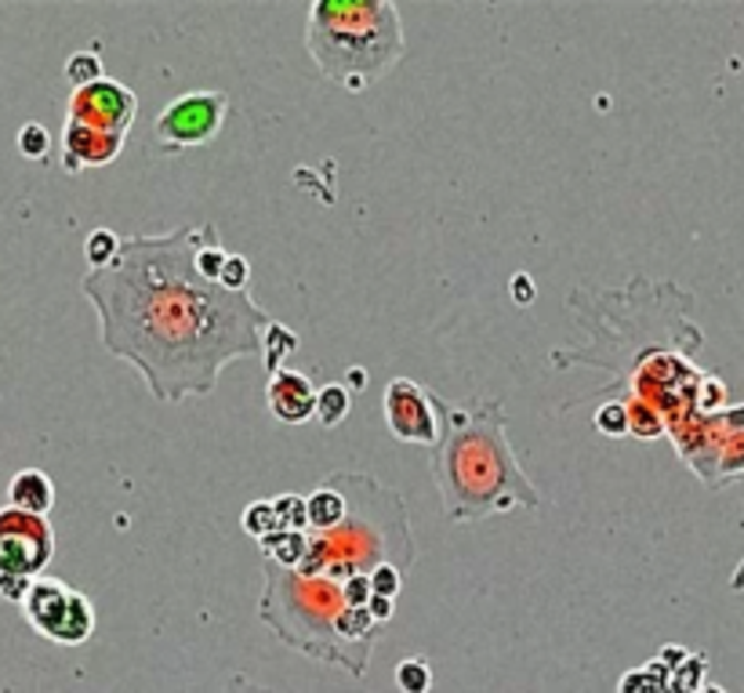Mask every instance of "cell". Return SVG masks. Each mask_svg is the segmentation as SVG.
Here are the masks:
<instances>
[{
	"label": "cell",
	"mask_w": 744,
	"mask_h": 693,
	"mask_svg": "<svg viewBox=\"0 0 744 693\" xmlns=\"http://www.w3.org/2000/svg\"><path fill=\"white\" fill-rule=\"evenodd\" d=\"M306 508H309V530H317V534L334 530L338 523H342V519L349 516L345 494L338 490V483H334L331 476L323 479L320 487L309 494V498H306Z\"/></svg>",
	"instance_id": "cell-14"
},
{
	"label": "cell",
	"mask_w": 744,
	"mask_h": 693,
	"mask_svg": "<svg viewBox=\"0 0 744 693\" xmlns=\"http://www.w3.org/2000/svg\"><path fill=\"white\" fill-rule=\"evenodd\" d=\"M508 283H513V298H516V302L527 306L530 298H534V280L527 277V272H516V277L508 280Z\"/></svg>",
	"instance_id": "cell-35"
},
{
	"label": "cell",
	"mask_w": 744,
	"mask_h": 693,
	"mask_svg": "<svg viewBox=\"0 0 744 693\" xmlns=\"http://www.w3.org/2000/svg\"><path fill=\"white\" fill-rule=\"evenodd\" d=\"M229 95L226 91H186L167 102L153 121V138L164 153H182L193 146H207L226 124Z\"/></svg>",
	"instance_id": "cell-7"
},
{
	"label": "cell",
	"mask_w": 744,
	"mask_h": 693,
	"mask_svg": "<svg viewBox=\"0 0 744 693\" xmlns=\"http://www.w3.org/2000/svg\"><path fill=\"white\" fill-rule=\"evenodd\" d=\"M218 693H280V690H272V686H262V683H255V679H247V675H232L226 686H221Z\"/></svg>",
	"instance_id": "cell-33"
},
{
	"label": "cell",
	"mask_w": 744,
	"mask_h": 693,
	"mask_svg": "<svg viewBox=\"0 0 744 693\" xmlns=\"http://www.w3.org/2000/svg\"><path fill=\"white\" fill-rule=\"evenodd\" d=\"M345 599H349L352 607H368L371 599H374L371 578H352V581H345Z\"/></svg>",
	"instance_id": "cell-32"
},
{
	"label": "cell",
	"mask_w": 744,
	"mask_h": 693,
	"mask_svg": "<svg viewBox=\"0 0 744 693\" xmlns=\"http://www.w3.org/2000/svg\"><path fill=\"white\" fill-rule=\"evenodd\" d=\"M33 588V578H16V573H0V599L4 603H25V596H30Z\"/></svg>",
	"instance_id": "cell-31"
},
{
	"label": "cell",
	"mask_w": 744,
	"mask_h": 693,
	"mask_svg": "<svg viewBox=\"0 0 744 693\" xmlns=\"http://www.w3.org/2000/svg\"><path fill=\"white\" fill-rule=\"evenodd\" d=\"M272 508H277L283 530H309L306 498H298V494H280V498H272Z\"/></svg>",
	"instance_id": "cell-26"
},
{
	"label": "cell",
	"mask_w": 744,
	"mask_h": 693,
	"mask_svg": "<svg viewBox=\"0 0 744 693\" xmlns=\"http://www.w3.org/2000/svg\"><path fill=\"white\" fill-rule=\"evenodd\" d=\"M266 588L258 599V621L309 661L342 669L352 679L368 675L371 650L382 624L368 607H352L345 585L331 578H306L298 570L262 563Z\"/></svg>",
	"instance_id": "cell-3"
},
{
	"label": "cell",
	"mask_w": 744,
	"mask_h": 693,
	"mask_svg": "<svg viewBox=\"0 0 744 693\" xmlns=\"http://www.w3.org/2000/svg\"><path fill=\"white\" fill-rule=\"evenodd\" d=\"M698 693H726V690H723V686H712V683H704V686H701Z\"/></svg>",
	"instance_id": "cell-37"
},
{
	"label": "cell",
	"mask_w": 744,
	"mask_h": 693,
	"mask_svg": "<svg viewBox=\"0 0 744 693\" xmlns=\"http://www.w3.org/2000/svg\"><path fill=\"white\" fill-rule=\"evenodd\" d=\"M135 110H138L135 91L124 87L121 81H106V76H102L99 84L73 91L66 121L106 131V135H127V127L135 121Z\"/></svg>",
	"instance_id": "cell-10"
},
{
	"label": "cell",
	"mask_w": 744,
	"mask_h": 693,
	"mask_svg": "<svg viewBox=\"0 0 744 693\" xmlns=\"http://www.w3.org/2000/svg\"><path fill=\"white\" fill-rule=\"evenodd\" d=\"M121 237H113L110 229H95L91 237L84 240V255L91 261V269H106L110 261L116 258V251H121Z\"/></svg>",
	"instance_id": "cell-24"
},
{
	"label": "cell",
	"mask_w": 744,
	"mask_h": 693,
	"mask_svg": "<svg viewBox=\"0 0 744 693\" xmlns=\"http://www.w3.org/2000/svg\"><path fill=\"white\" fill-rule=\"evenodd\" d=\"M8 505L33 516H48L51 505H55V483H51V476L41 473V468H22V473L11 476Z\"/></svg>",
	"instance_id": "cell-13"
},
{
	"label": "cell",
	"mask_w": 744,
	"mask_h": 693,
	"mask_svg": "<svg viewBox=\"0 0 744 693\" xmlns=\"http://www.w3.org/2000/svg\"><path fill=\"white\" fill-rule=\"evenodd\" d=\"M215 237L211 221L124 237L106 269L81 277L99 312L102 345L132 363L161 403L207 396L221 368L266 352L272 317L258 298L200 269V251Z\"/></svg>",
	"instance_id": "cell-1"
},
{
	"label": "cell",
	"mask_w": 744,
	"mask_h": 693,
	"mask_svg": "<svg viewBox=\"0 0 744 693\" xmlns=\"http://www.w3.org/2000/svg\"><path fill=\"white\" fill-rule=\"evenodd\" d=\"M266 400H269L272 417L283 425H302L309 417H317V389H312L309 377L298 371L283 368L277 374H269Z\"/></svg>",
	"instance_id": "cell-11"
},
{
	"label": "cell",
	"mask_w": 744,
	"mask_h": 693,
	"mask_svg": "<svg viewBox=\"0 0 744 693\" xmlns=\"http://www.w3.org/2000/svg\"><path fill=\"white\" fill-rule=\"evenodd\" d=\"M331 479L345 494L349 516L334 530H309V556L298 573L342 585L352 578H371L385 563L411 573L417 545L400 494L368 473H331Z\"/></svg>",
	"instance_id": "cell-4"
},
{
	"label": "cell",
	"mask_w": 744,
	"mask_h": 693,
	"mask_svg": "<svg viewBox=\"0 0 744 693\" xmlns=\"http://www.w3.org/2000/svg\"><path fill=\"white\" fill-rule=\"evenodd\" d=\"M218 280L226 283V287H232V291H247V283H251V266H247V258L232 251Z\"/></svg>",
	"instance_id": "cell-30"
},
{
	"label": "cell",
	"mask_w": 744,
	"mask_h": 693,
	"mask_svg": "<svg viewBox=\"0 0 744 693\" xmlns=\"http://www.w3.org/2000/svg\"><path fill=\"white\" fill-rule=\"evenodd\" d=\"M258 548H262L266 563H277L283 570H298L309 556V530H280V534H272V538L258 541Z\"/></svg>",
	"instance_id": "cell-15"
},
{
	"label": "cell",
	"mask_w": 744,
	"mask_h": 693,
	"mask_svg": "<svg viewBox=\"0 0 744 693\" xmlns=\"http://www.w3.org/2000/svg\"><path fill=\"white\" fill-rule=\"evenodd\" d=\"M686 658H690V650H683V647H664L658 653V661H664V669H669V672H675Z\"/></svg>",
	"instance_id": "cell-36"
},
{
	"label": "cell",
	"mask_w": 744,
	"mask_h": 693,
	"mask_svg": "<svg viewBox=\"0 0 744 693\" xmlns=\"http://www.w3.org/2000/svg\"><path fill=\"white\" fill-rule=\"evenodd\" d=\"M734 476H744V433H737L734 439H730L723 447V457H720V487Z\"/></svg>",
	"instance_id": "cell-28"
},
{
	"label": "cell",
	"mask_w": 744,
	"mask_h": 693,
	"mask_svg": "<svg viewBox=\"0 0 744 693\" xmlns=\"http://www.w3.org/2000/svg\"><path fill=\"white\" fill-rule=\"evenodd\" d=\"M66 81L73 84V91L99 84L102 81V59L95 55V51H76V55H70V62H66Z\"/></svg>",
	"instance_id": "cell-23"
},
{
	"label": "cell",
	"mask_w": 744,
	"mask_h": 693,
	"mask_svg": "<svg viewBox=\"0 0 744 693\" xmlns=\"http://www.w3.org/2000/svg\"><path fill=\"white\" fill-rule=\"evenodd\" d=\"M19 153L25 156V161H44V156L51 153V135L44 124H22L19 127Z\"/></svg>",
	"instance_id": "cell-27"
},
{
	"label": "cell",
	"mask_w": 744,
	"mask_h": 693,
	"mask_svg": "<svg viewBox=\"0 0 744 693\" xmlns=\"http://www.w3.org/2000/svg\"><path fill=\"white\" fill-rule=\"evenodd\" d=\"M298 334L294 331H287L283 323H277L272 320L269 323V331H266V352H262V360H266V371L269 374H277V371H283V360L291 356V352H298Z\"/></svg>",
	"instance_id": "cell-18"
},
{
	"label": "cell",
	"mask_w": 744,
	"mask_h": 693,
	"mask_svg": "<svg viewBox=\"0 0 744 693\" xmlns=\"http://www.w3.org/2000/svg\"><path fill=\"white\" fill-rule=\"evenodd\" d=\"M368 610H371V618H374L378 624H385V621L396 613V603H393V599H385V596H374L371 603H368Z\"/></svg>",
	"instance_id": "cell-34"
},
{
	"label": "cell",
	"mask_w": 744,
	"mask_h": 693,
	"mask_svg": "<svg viewBox=\"0 0 744 693\" xmlns=\"http://www.w3.org/2000/svg\"><path fill=\"white\" fill-rule=\"evenodd\" d=\"M55 559V530L48 516L22 513V508H0V573L16 578H44Z\"/></svg>",
	"instance_id": "cell-8"
},
{
	"label": "cell",
	"mask_w": 744,
	"mask_h": 693,
	"mask_svg": "<svg viewBox=\"0 0 744 693\" xmlns=\"http://www.w3.org/2000/svg\"><path fill=\"white\" fill-rule=\"evenodd\" d=\"M22 613L37 635H44L59 647H81L95 632V607H91V599L73 592L59 578H33Z\"/></svg>",
	"instance_id": "cell-6"
},
{
	"label": "cell",
	"mask_w": 744,
	"mask_h": 693,
	"mask_svg": "<svg viewBox=\"0 0 744 693\" xmlns=\"http://www.w3.org/2000/svg\"><path fill=\"white\" fill-rule=\"evenodd\" d=\"M396 686L403 693H428V686H433V664H428V658H407L396 664Z\"/></svg>",
	"instance_id": "cell-20"
},
{
	"label": "cell",
	"mask_w": 744,
	"mask_h": 693,
	"mask_svg": "<svg viewBox=\"0 0 744 693\" xmlns=\"http://www.w3.org/2000/svg\"><path fill=\"white\" fill-rule=\"evenodd\" d=\"M121 149H124V135H106V131H95L73 121H66V131H62V164H66V172L102 167L116 161Z\"/></svg>",
	"instance_id": "cell-12"
},
{
	"label": "cell",
	"mask_w": 744,
	"mask_h": 693,
	"mask_svg": "<svg viewBox=\"0 0 744 693\" xmlns=\"http://www.w3.org/2000/svg\"><path fill=\"white\" fill-rule=\"evenodd\" d=\"M306 48L323 81L363 91L403 62L407 37L393 0H312Z\"/></svg>",
	"instance_id": "cell-5"
},
{
	"label": "cell",
	"mask_w": 744,
	"mask_h": 693,
	"mask_svg": "<svg viewBox=\"0 0 744 693\" xmlns=\"http://www.w3.org/2000/svg\"><path fill=\"white\" fill-rule=\"evenodd\" d=\"M704 672H709V658L704 653H690L669 679V693H698L704 686Z\"/></svg>",
	"instance_id": "cell-21"
},
{
	"label": "cell",
	"mask_w": 744,
	"mask_h": 693,
	"mask_svg": "<svg viewBox=\"0 0 744 693\" xmlns=\"http://www.w3.org/2000/svg\"><path fill=\"white\" fill-rule=\"evenodd\" d=\"M433 407L443 417L433 447V479L447 523H479L516 508H541L538 487L508 443L502 400L454 407L433 392Z\"/></svg>",
	"instance_id": "cell-2"
},
{
	"label": "cell",
	"mask_w": 744,
	"mask_h": 693,
	"mask_svg": "<svg viewBox=\"0 0 744 693\" xmlns=\"http://www.w3.org/2000/svg\"><path fill=\"white\" fill-rule=\"evenodd\" d=\"M244 530L251 534L255 541H266L272 538V534H280V516L277 508H272V501H251L244 508Z\"/></svg>",
	"instance_id": "cell-19"
},
{
	"label": "cell",
	"mask_w": 744,
	"mask_h": 693,
	"mask_svg": "<svg viewBox=\"0 0 744 693\" xmlns=\"http://www.w3.org/2000/svg\"><path fill=\"white\" fill-rule=\"evenodd\" d=\"M669 679L672 672L664 669V661H647L643 669H632L621 675L618 693H669Z\"/></svg>",
	"instance_id": "cell-16"
},
{
	"label": "cell",
	"mask_w": 744,
	"mask_h": 693,
	"mask_svg": "<svg viewBox=\"0 0 744 693\" xmlns=\"http://www.w3.org/2000/svg\"><path fill=\"white\" fill-rule=\"evenodd\" d=\"M389 433L400 443H414V447H436L440 422L433 407V389L411 382V377H393L385 385L382 396Z\"/></svg>",
	"instance_id": "cell-9"
},
{
	"label": "cell",
	"mask_w": 744,
	"mask_h": 693,
	"mask_svg": "<svg viewBox=\"0 0 744 693\" xmlns=\"http://www.w3.org/2000/svg\"><path fill=\"white\" fill-rule=\"evenodd\" d=\"M403 581H407V573L396 570V567H378L371 573V585H374V596H385V599H396V592L403 588Z\"/></svg>",
	"instance_id": "cell-29"
},
{
	"label": "cell",
	"mask_w": 744,
	"mask_h": 693,
	"mask_svg": "<svg viewBox=\"0 0 744 693\" xmlns=\"http://www.w3.org/2000/svg\"><path fill=\"white\" fill-rule=\"evenodd\" d=\"M624 407H629V433L632 436H639V439H658L664 433V422L647 407V403L624 400Z\"/></svg>",
	"instance_id": "cell-25"
},
{
	"label": "cell",
	"mask_w": 744,
	"mask_h": 693,
	"mask_svg": "<svg viewBox=\"0 0 744 693\" xmlns=\"http://www.w3.org/2000/svg\"><path fill=\"white\" fill-rule=\"evenodd\" d=\"M592 425L599 428L603 436H632L629 433V407H624V400H607L599 403L596 414H592Z\"/></svg>",
	"instance_id": "cell-22"
},
{
	"label": "cell",
	"mask_w": 744,
	"mask_h": 693,
	"mask_svg": "<svg viewBox=\"0 0 744 693\" xmlns=\"http://www.w3.org/2000/svg\"><path fill=\"white\" fill-rule=\"evenodd\" d=\"M349 407H352V396L345 385H323L317 392V422L323 428H334L342 425L349 417Z\"/></svg>",
	"instance_id": "cell-17"
}]
</instances>
